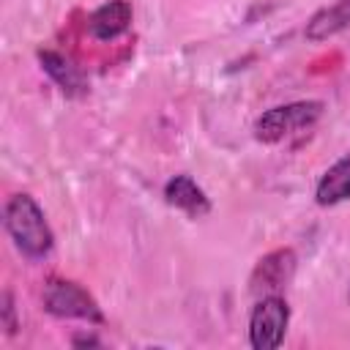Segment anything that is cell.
Listing matches in <instances>:
<instances>
[{
  "mask_svg": "<svg viewBox=\"0 0 350 350\" xmlns=\"http://www.w3.org/2000/svg\"><path fill=\"white\" fill-rule=\"evenodd\" d=\"M3 227L16 252L27 260H44L55 249V232L44 216V208L25 191L11 194L3 205Z\"/></svg>",
  "mask_w": 350,
  "mask_h": 350,
  "instance_id": "cell-1",
  "label": "cell"
},
{
  "mask_svg": "<svg viewBox=\"0 0 350 350\" xmlns=\"http://www.w3.org/2000/svg\"><path fill=\"white\" fill-rule=\"evenodd\" d=\"M325 112V104L317 98H304V101H290L265 109L254 120V139L262 145H276L293 134H301L312 129Z\"/></svg>",
  "mask_w": 350,
  "mask_h": 350,
  "instance_id": "cell-2",
  "label": "cell"
},
{
  "mask_svg": "<svg viewBox=\"0 0 350 350\" xmlns=\"http://www.w3.org/2000/svg\"><path fill=\"white\" fill-rule=\"evenodd\" d=\"M44 309L52 317L60 320H85L93 325L104 323V312L98 306V301L74 279H63V276H49L44 282Z\"/></svg>",
  "mask_w": 350,
  "mask_h": 350,
  "instance_id": "cell-3",
  "label": "cell"
},
{
  "mask_svg": "<svg viewBox=\"0 0 350 350\" xmlns=\"http://www.w3.org/2000/svg\"><path fill=\"white\" fill-rule=\"evenodd\" d=\"M290 325V304L284 295H262L249 312V345L254 350H276Z\"/></svg>",
  "mask_w": 350,
  "mask_h": 350,
  "instance_id": "cell-4",
  "label": "cell"
},
{
  "mask_svg": "<svg viewBox=\"0 0 350 350\" xmlns=\"http://www.w3.org/2000/svg\"><path fill=\"white\" fill-rule=\"evenodd\" d=\"M298 268V254L290 246L273 249L268 254H262L249 276V293L262 298V295H282V290H287V284L293 282Z\"/></svg>",
  "mask_w": 350,
  "mask_h": 350,
  "instance_id": "cell-5",
  "label": "cell"
},
{
  "mask_svg": "<svg viewBox=\"0 0 350 350\" xmlns=\"http://www.w3.org/2000/svg\"><path fill=\"white\" fill-rule=\"evenodd\" d=\"M164 202L180 213H186L189 219H202L211 213V197L205 194V189L191 178V175H172L164 183Z\"/></svg>",
  "mask_w": 350,
  "mask_h": 350,
  "instance_id": "cell-6",
  "label": "cell"
},
{
  "mask_svg": "<svg viewBox=\"0 0 350 350\" xmlns=\"http://www.w3.org/2000/svg\"><path fill=\"white\" fill-rule=\"evenodd\" d=\"M41 71L60 88V93H66L68 98H82L88 96V79L79 71V66H74L66 55L55 52V49H38L36 52Z\"/></svg>",
  "mask_w": 350,
  "mask_h": 350,
  "instance_id": "cell-7",
  "label": "cell"
},
{
  "mask_svg": "<svg viewBox=\"0 0 350 350\" xmlns=\"http://www.w3.org/2000/svg\"><path fill=\"white\" fill-rule=\"evenodd\" d=\"M131 19H134V8L129 0H107L90 14L88 33L96 41H115L131 27Z\"/></svg>",
  "mask_w": 350,
  "mask_h": 350,
  "instance_id": "cell-8",
  "label": "cell"
},
{
  "mask_svg": "<svg viewBox=\"0 0 350 350\" xmlns=\"http://www.w3.org/2000/svg\"><path fill=\"white\" fill-rule=\"evenodd\" d=\"M345 200H350V150L339 156L314 186V202L320 208H331Z\"/></svg>",
  "mask_w": 350,
  "mask_h": 350,
  "instance_id": "cell-9",
  "label": "cell"
},
{
  "mask_svg": "<svg viewBox=\"0 0 350 350\" xmlns=\"http://www.w3.org/2000/svg\"><path fill=\"white\" fill-rule=\"evenodd\" d=\"M347 27H350V0H334L331 5H323L320 11H314L309 16L304 36H306V41L320 44Z\"/></svg>",
  "mask_w": 350,
  "mask_h": 350,
  "instance_id": "cell-10",
  "label": "cell"
},
{
  "mask_svg": "<svg viewBox=\"0 0 350 350\" xmlns=\"http://www.w3.org/2000/svg\"><path fill=\"white\" fill-rule=\"evenodd\" d=\"M0 323H3L5 334H16V328H19L16 306H14V295H11V290H3V298H0Z\"/></svg>",
  "mask_w": 350,
  "mask_h": 350,
  "instance_id": "cell-11",
  "label": "cell"
},
{
  "mask_svg": "<svg viewBox=\"0 0 350 350\" xmlns=\"http://www.w3.org/2000/svg\"><path fill=\"white\" fill-rule=\"evenodd\" d=\"M71 345H74V347H98L101 342H98L96 336H74Z\"/></svg>",
  "mask_w": 350,
  "mask_h": 350,
  "instance_id": "cell-12",
  "label": "cell"
}]
</instances>
